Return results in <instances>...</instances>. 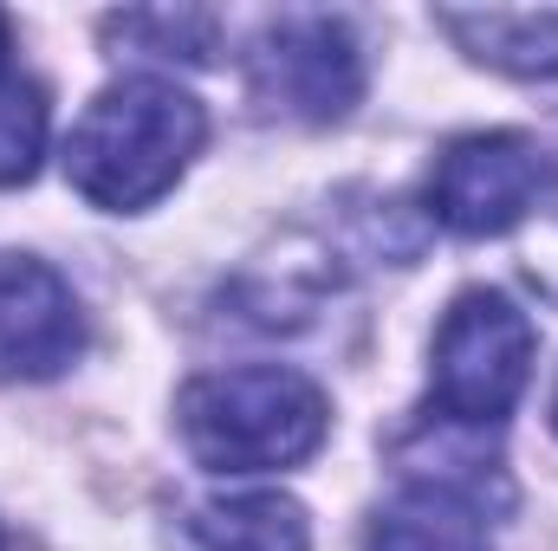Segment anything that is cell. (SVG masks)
Here are the masks:
<instances>
[{"mask_svg":"<svg viewBox=\"0 0 558 551\" xmlns=\"http://www.w3.org/2000/svg\"><path fill=\"white\" fill-rule=\"evenodd\" d=\"M85 351L72 285L33 254H0V383H46Z\"/></svg>","mask_w":558,"mask_h":551,"instance_id":"6","label":"cell"},{"mask_svg":"<svg viewBox=\"0 0 558 551\" xmlns=\"http://www.w3.org/2000/svg\"><path fill=\"white\" fill-rule=\"evenodd\" d=\"M553 428H558V396H553Z\"/></svg>","mask_w":558,"mask_h":551,"instance_id":"13","label":"cell"},{"mask_svg":"<svg viewBox=\"0 0 558 551\" xmlns=\"http://www.w3.org/2000/svg\"><path fill=\"white\" fill-rule=\"evenodd\" d=\"M0 551H7V539H0Z\"/></svg>","mask_w":558,"mask_h":551,"instance_id":"14","label":"cell"},{"mask_svg":"<svg viewBox=\"0 0 558 551\" xmlns=\"http://www.w3.org/2000/svg\"><path fill=\"white\" fill-rule=\"evenodd\" d=\"M46 91L20 72L0 78V188H20L39 175V156H46Z\"/></svg>","mask_w":558,"mask_h":551,"instance_id":"10","label":"cell"},{"mask_svg":"<svg viewBox=\"0 0 558 551\" xmlns=\"http://www.w3.org/2000/svg\"><path fill=\"white\" fill-rule=\"evenodd\" d=\"M105 33L111 39H124V46H137L143 59H182V65H208L215 59V13H195V7H182V13H111L105 20Z\"/></svg>","mask_w":558,"mask_h":551,"instance_id":"11","label":"cell"},{"mask_svg":"<svg viewBox=\"0 0 558 551\" xmlns=\"http://www.w3.org/2000/svg\"><path fill=\"white\" fill-rule=\"evenodd\" d=\"M202 551H312V519L286 493H241L215 500L189 519Z\"/></svg>","mask_w":558,"mask_h":551,"instance_id":"9","label":"cell"},{"mask_svg":"<svg viewBox=\"0 0 558 551\" xmlns=\"http://www.w3.org/2000/svg\"><path fill=\"white\" fill-rule=\"evenodd\" d=\"M7 52H13V39H7V13H0V78H7Z\"/></svg>","mask_w":558,"mask_h":551,"instance_id":"12","label":"cell"},{"mask_svg":"<svg viewBox=\"0 0 558 551\" xmlns=\"http://www.w3.org/2000/svg\"><path fill=\"white\" fill-rule=\"evenodd\" d=\"M435 26L507 78H558V7H441Z\"/></svg>","mask_w":558,"mask_h":551,"instance_id":"7","label":"cell"},{"mask_svg":"<svg viewBox=\"0 0 558 551\" xmlns=\"http://www.w3.org/2000/svg\"><path fill=\"white\" fill-rule=\"evenodd\" d=\"M546 182H553V162L539 156L533 137H520V131H474V137H454L435 156V169H428V215L448 234L487 241V234L520 228L539 208Z\"/></svg>","mask_w":558,"mask_h":551,"instance_id":"5","label":"cell"},{"mask_svg":"<svg viewBox=\"0 0 558 551\" xmlns=\"http://www.w3.org/2000/svg\"><path fill=\"white\" fill-rule=\"evenodd\" d=\"M247 91L286 124H338L364 98V52L338 13H286L247 52Z\"/></svg>","mask_w":558,"mask_h":551,"instance_id":"4","label":"cell"},{"mask_svg":"<svg viewBox=\"0 0 558 551\" xmlns=\"http://www.w3.org/2000/svg\"><path fill=\"white\" fill-rule=\"evenodd\" d=\"M364 551H494V546H487V513L474 500L410 480L390 506H377Z\"/></svg>","mask_w":558,"mask_h":551,"instance_id":"8","label":"cell"},{"mask_svg":"<svg viewBox=\"0 0 558 551\" xmlns=\"http://www.w3.org/2000/svg\"><path fill=\"white\" fill-rule=\"evenodd\" d=\"M202 137H208V118L182 85L124 78L85 105L78 131L65 143V175L92 208L143 215L149 201H162L182 182Z\"/></svg>","mask_w":558,"mask_h":551,"instance_id":"1","label":"cell"},{"mask_svg":"<svg viewBox=\"0 0 558 551\" xmlns=\"http://www.w3.org/2000/svg\"><path fill=\"white\" fill-rule=\"evenodd\" d=\"M533 357H539V331L507 292L494 285L461 292L435 331L428 415L454 428H500L533 383Z\"/></svg>","mask_w":558,"mask_h":551,"instance_id":"3","label":"cell"},{"mask_svg":"<svg viewBox=\"0 0 558 551\" xmlns=\"http://www.w3.org/2000/svg\"><path fill=\"white\" fill-rule=\"evenodd\" d=\"M331 428L325 390L286 364H241L182 390V441L208 474H274L318 454Z\"/></svg>","mask_w":558,"mask_h":551,"instance_id":"2","label":"cell"}]
</instances>
